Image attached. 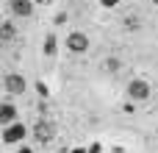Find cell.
<instances>
[{
  "mask_svg": "<svg viewBox=\"0 0 158 153\" xmlns=\"http://www.w3.org/2000/svg\"><path fill=\"white\" fill-rule=\"evenodd\" d=\"M0 84H3V86H6V92H11V95H22V92L28 89L25 75H19V72H8V75H6Z\"/></svg>",
  "mask_w": 158,
  "mask_h": 153,
  "instance_id": "cell-2",
  "label": "cell"
},
{
  "mask_svg": "<svg viewBox=\"0 0 158 153\" xmlns=\"http://www.w3.org/2000/svg\"><path fill=\"white\" fill-rule=\"evenodd\" d=\"M67 47H69V53H86V50H89V36H86L83 31H69Z\"/></svg>",
  "mask_w": 158,
  "mask_h": 153,
  "instance_id": "cell-4",
  "label": "cell"
},
{
  "mask_svg": "<svg viewBox=\"0 0 158 153\" xmlns=\"http://www.w3.org/2000/svg\"><path fill=\"white\" fill-rule=\"evenodd\" d=\"M8 8H11L14 17H31L33 14V0H11Z\"/></svg>",
  "mask_w": 158,
  "mask_h": 153,
  "instance_id": "cell-6",
  "label": "cell"
},
{
  "mask_svg": "<svg viewBox=\"0 0 158 153\" xmlns=\"http://www.w3.org/2000/svg\"><path fill=\"white\" fill-rule=\"evenodd\" d=\"M25 134H28V128H25L22 123L3 125V142H6V145H19V142L25 139Z\"/></svg>",
  "mask_w": 158,
  "mask_h": 153,
  "instance_id": "cell-1",
  "label": "cell"
},
{
  "mask_svg": "<svg viewBox=\"0 0 158 153\" xmlns=\"http://www.w3.org/2000/svg\"><path fill=\"white\" fill-rule=\"evenodd\" d=\"M17 153H33V148H28V145H19V148H17Z\"/></svg>",
  "mask_w": 158,
  "mask_h": 153,
  "instance_id": "cell-15",
  "label": "cell"
},
{
  "mask_svg": "<svg viewBox=\"0 0 158 153\" xmlns=\"http://www.w3.org/2000/svg\"><path fill=\"white\" fill-rule=\"evenodd\" d=\"M122 64H119V59H106V64H103V70L106 72H117Z\"/></svg>",
  "mask_w": 158,
  "mask_h": 153,
  "instance_id": "cell-11",
  "label": "cell"
},
{
  "mask_svg": "<svg viewBox=\"0 0 158 153\" xmlns=\"http://www.w3.org/2000/svg\"><path fill=\"white\" fill-rule=\"evenodd\" d=\"M64 22H67V14H64V11H61V14H56V25H64Z\"/></svg>",
  "mask_w": 158,
  "mask_h": 153,
  "instance_id": "cell-14",
  "label": "cell"
},
{
  "mask_svg": "<svg viewBox=\"0 0 158 153\" xmlns=\"http://www.w3.org/2000/svg\"><path fill=\"white\" fill-rule=\"evenodd\" d=\"M153 3H156V6H158V0H153Z\"/></svg>",
  "mask_w": 158,
  "mask_h": 153,
  "instance_id": "cell-19",
  "label": "cell"
},
{
  "mask_svg": "<svg viewBox=\"0 0 158 153\" xmlns=\"http://www.w3.org/2000/svg\"><path fill=\"white\" fill-rule=\"evenodd\" d=\"M36 92H39V98H50V89H47V84H44V81H39V84H36Z\"/></svg>",
  "mask_w": 158,
  "mask_h": 153,
  "instance_id": "cell-12",
  "label": "cell"
},
{
  "mask_svg": "<svg viewBox=\"0 0 158 153\" xmlns=\"http://www.w3.org/2000/svg\"><path fill=\"white\" fill-rule=\"evenodd\" d=\"M128 98L136 100V103H139V100H147V98H150V84L142 81V78L131 81V84H128Z\"/></svg>",
  "mask_w": 158,
  "mask_h": 153,
  "instance_id": "cell-5",
  "label": "cell"
},
{
  "mask_svg": "<svg viewBox=\"0 0 158 153\" xmlns=\"http://www.w3.org/2000/svg\"><path fill=\"white\" fill-rule=\"evenodd\" d=\"M36 3H42V6H47V3H53V0H36Z\"/></svg>",
  "mask_w": 158,
  "mask_h": 153,
  "instance_id": "cell-17",
  "label": "cell"
},
{
  "mask_svg": "<svg viewBox=\"0 0 158 153\" xmlns=\"http://www.w3.org/2000/svg\"><path fill=\"white\" fill-rule=\"evenodd\" d=\"M100 151H103V148H100V145L94 142V145H92V148H89V151H86V153H100Z\"/></svg>",
  "mask_w": 158,
  "mask_h": 153,
  "instance_id": "cell-16",
  "label": "cell"
},
{
  "mask_svg": "<svg viewBox=\"0 0 158 153\" xmlns=\"http://www.w3.org/2000/svg\"><path fill=\"white\" fill-rule=\"evenodd\" d=\"M33 137H36V142L50 145V139L56 137V125H53L50 120H36V125H33Z\"/></svg>",
  "mask_w": 158,
  "mask_h": 153,
  "instance_id": "cell-3",
  "label": "cell"
},
{
  "mask_svg": "<svg viewBox=\"0 0 158 153\" xmlns=\"http://www.w3.org/2000/svg\"><path fill=\"white\" fill-rule=\"evenodd\" d=\"M100 6L103 8H114V6H119V0H100Z\"/></svg>",
  "mask_w": 158,
  "mask_h": 153,
  "instance_id": "cell-13",
  "label": "cell"
},
{
  "mask_svg": "<svg viewBox=\"0 0 158 153\" xmlns=\"http://www.w3.org/2000/svg\"><path fill=\"white\" fill-rule=\"evenodd\" d=\"M11 123H17L14 103H0V125H11Z\"/></svg>",
  "mask_w": 158,
  "mask_h": 153,
  "instance_id": "cell-7",
  "label": "cell"
},
{
  "mask_svg": "<svg viewBox=\"0 0 158 153\" xmlns=\"http://www.w3.org/2000/svg\"><path fill=\"white\" fill-rule=\"evenodd\" d=\"M14 36H17L14 22H0V39H3V42H8V39H14Z\"/></svg>",
  "mask_w": 158,
  "mask_h": 153,
  "instance_id": "cell-9",
  "label": "cell"
},
{
  "mask_svg": "<svg viewBox=\"0 0 158 153\" xmlns=\"http://www.w3.org/2000/svg\"><path fill=\"white\" fill-rule=\"evenodd\" d=\"M72 153H86V151H83V148H75V151H72Z\"/></svg>",
  "mask_w": 158,
  "mask_h": 153,
  "instance_id": "cell-18",
  "label": "cell"
},
{
  "mask_svg": "<svg viewBox=\"0 0 158 153\" xmlns=\"http://www.w3.org/2000/svg\"><path fill=\"white\" fill-rule=\"evenodd\" d=\"M0 89H3V84H0Z\"/></svg>",
  "mask_w": 158,
  "mask_h": 153,
  "instance_id": "cell-20",
  "label": "cell"
},
{
  "mask_svg": "<svg viewBox=\"0 0 158 153\" xmlns=\"http://www.w3.org/2000/svg\"><path fill=\"white\" fill-rule=\"evenodd\" d=\"M139 28H142V20L139 17H128L125 20V31H139Z\"/></svg>",
  "mask_w": 158,
  "mask_h": 153,
  "instance_id": "cell-10",
  "label": "cell"
},
{
  "mask_svg": "<svg viewBox=\"0 0 158 153\" xmlns=\"http://www.w3.org/2000/svg\"><path fill=\"white\" fill-rule=\"evenodd\" d=\"M42 50H44V56H56V50H58V39H56V33H47V36H44Z\"/></svg>",
  "mask_w": 158,
  "mask_h": 153,
  "instance_id": "cell-8",
  "label": "cell"
}]
</instances>
